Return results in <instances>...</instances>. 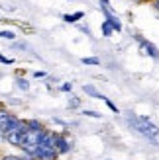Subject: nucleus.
Masks as SVG:
<instances>
[{
  "mask_svg": "<svg viewBox=\"0 0 159 160\" xmlns=\"http://www.w3.org/2000/svg\"><path fill=\"white\" fill-rule=\"evenodd\" d=\"M39 139H41V133L39 131H28V133H24V137L20 141V148H22V152L30 156V158H34L36 152H37V148H39Z\"/></svg>",
  "mask_w": 159,
  "mask_h": 160,
  "instance_id": "2",
  "label": "nucleus"
},
{
  "mask_svg": "<svg viewBox=\"0 0 159 160\" xmlns=\"http://www.w3.org/2000/svg\"><path fill=\"white\" fill-rule=\"evenodd\" d=\"M81 62H83V65H86V67H98L100 65V59L98 57H83Z\"/></svg>",
  "mask_w": 159,
  "mask_h": 160,
  "instance_id": "11",
  "label": "nucleus"
},
{
  "mask_svg": "<svg viewBox=\"0 0 159 160\" xmlns=\"http://www.w3.org/2000/svg\"><path fill=\"white\" fill-rule=\"evenodd\" d=\"M16 84H18V88H20V90H24V92H28V90H30V82H28L26 78H22V76L16 78Z\"/></svg>",
  "mask_w": 159,
  "mask_h": 160,
  "instance_id": "13",
  "label": "nucleus"
},
{
  "mask_svg": "<svg viewBox=\"0 0 159 160\" xmlns=\"http://www.w3.org/2000/svg\"><path fill=\"white\" fill-rule=\"evenodd\" d=\"M55 148L59 154H69L73 148V142L67 139V133H55Z\"/></svg>",
  "mask_w": 159,
  "mask_h": 160,
  "instance_id": "3",
  "label": "nucleus"
},
{
  "mask_svg": "<svg viewBox=\"0 0 159 160\" xmlns=\"http://www.w3.org/2000/svg\"><path fill=\"white\" fill-rule=\"evenodd\" d=\"M34 158H36V160H57V158H59V152H57V148H45V147H39Z\"/></svg>",
  "mask_w": 159,
  "mask_h": 160,
  "instance_id": "5",
  "label": "nucleus"
},
{
  "mask_svg": "<svg viewBox=\"0 0 159 160\" xmlns=\"http://www.w3.org/2000/svg\"><path fill=\"white\" fill-rule=\"evenodd\" d=\"M83 115H85V117H92V119H102V113H98V111H92V109H85Z\"/></svg>",
  "mask_w": 159,
  "mask_h": 160,
  "instance_id": "14",
  "label": "nucleus"
},
{
  "mask_svg": "<svg viewBox=\"0 0 159 160\" xmlns=\"http://www.w3.org/2000/svg\"><path fill=\"white\" fill-rule=\"evenodd\" d=\"M0 39H16V33L14 31H10V29H4V31H0Z\"/></svg>",
  "mask_w": 159,
  "mask_h": 160,
  "instance_id": "15",
  "label": "nucleus"
},
{
  "mask_svg": "<svg viewBox=\"0 0 159 160\" xmlns=\"http://www.w3.org/2000/svg\"><path fill=\"white\" fill-rule=\"evenodd\" d=\"M83 12H75V14H63V22H67V23H75L79 20H83Z\"/></svg>",
  "mask_w": 159,
  "mask_h": 160,
  "instance_id": "10",
  "label": "nucleus"
},
{
  "mask_svg": "<svg viewBox=\"0 0 159 160\" xmlns=\"http://www.w3.org/2000/svg\"><path fill=\"white\" fill-rule=\"evenodd\" d=\"M102 14H104V20L110 23V26L114 28V31H122V22H120V18L114 14V12H110V10H104L102 8Z\"/></svg>",
  "mask_w": 159,
  "mask_h": 160,
  "instance_id": "6",
  "label": "nucleus"
},
{
  "mask_svg": "<svg viewBox=\"0 0 159 160\" xmlns=\"http://www.w3.org/2000/svg\"><path fill=\"white\" fill-rule=\"evenodd\" d=\"M69 2H73V0H69Z\"/></svg>",
  "mask_w": 159,
  "mask_h": 160,
  "instance_id": "22",
  "label": "nucleus"
},
{
  "mask_svg": "<svg viewBox=\"0 0 159 160\" xmlns=\"http://www.w3.org/2000/svg\"><path fill=\"white\" fill-rule=\"evenodd\" d=\"M83 90H85L86 96H90V98H96V100H102V102L106 100V96H104V94H100L92 84H85V86H83Z\"/></svg>",
  "mask_w": 159,
  "mask_h": 160,
  "instance_id": "7",
  "label": "nucleus"
},
{
  "mask_svg": "<svg viewBox=\"0 0 159 160\" xmlns=\"http://www.w3.org/2000/svg\"><path fill=\"white\" fill-rule=\"evenodd\" d=\"M12 119V113L8 109H4V108H0V133L4 135V131H6V125H8V121Z\"/></svg>",
  "mask_w": 159,
  "mask_h": 160,
  "instance_id": "8",
  "label": "nucleus"
},
{
  "mask_svg": "<svg viewBox=\"0 0 159 160\" xmlns=\"http://www.w3.org/2000/svg\"><path fill=\"white\" fill-rule=\"evenodd\" d=\"M136 41L140 43V49L144 51L147 57H151V59H159V49L151 43V41H147V39H144L141 35H138L136 33Z\"/></svg>",
  "mask_w": 159,
  "mask_h": 160,
  "instance_id": "4",
  "label": "nucleus"
},
{
  "mask_svg": "<svg viewBox=\"0 0 159 160\" xmlns=\"http://www.w3.org/2000/svg\"><path fill=\"white\" fill-rule=\"evenodd\" d=\"M0 62H2V65H12L14 59H8V57H4V55H0Z\"/></svg>",
  "mask_w": 159,
  "mask_h": 160,
  "instance_id": "18",
  "label": "nucleus"
},
{
  "mask_svg": "<svg viewBox=\"0 0 159 160\" xmlns=\"http://www.w3.org/2000/svg\"><path fill=\"white\" fill-rule=\"evenodd\" d=\"M34 76H36V78H43V76H45V72H41V70H36Z\"/></svg>",
  "mask_w": 159,
  "mask_h": 160,
  "instance_id": "20",
  "label": "nucleus"
},
{
  "mask_svg": "<svg viewBox=\"0 0 159 160\" xmlns=\"http://www.w3.org/2000/svg\"><path fill=\"white\" fill-rule=\"evenodd\" d=\"M26 121H28V129L30 131H39V133L45 131V127H43V123L39 121V119H26Z\"/></svg>",
  "mask_w": 159,
  "mask_h": 160,
  "instance_id": "9",
  "label": "nucleus"
},
{
  "mask_svg": "<svg viewBox=\"0 0 159 160\" xmlns=\"http://www.w3.org/2000/svg\"><path fill=\"white\" fill-rule=\"evenodd\" d=\"M112 33H114V28L104 20V22H102V35H104V37H110Z\"/></svg>",
  "mask_w": 159,
  "mask_h": 160,
  "instance_id": "12",
  "label": "nucleus"
},
{
  "mask_svg": "<svg viewBox=\"0 0 159 160\" xmlns=\"http://www.w3.org/2000/svg\"><path fill=\"white\" fill-rule=\"evenodd\" d=\"M61 90H63V92H71V90H73V84H69V82H65V84L61 86Z\"/></svg>",
  "mask_w": 159,
  "mask_h": 160,
  "instance_id": "19",
  "label": "nucleus"
},
{
  "mask_svg": "<svg viewBox=\"0 0 159 160\" xmlns=\"http://www.w3.org/2000/svg\"><path fill=\"white\" fill-rule=\"evenodd\" d=\"M67 106H69L71 109H77L79 106H81V100H79V98H69V103H67Z\"/></svg>",
  "mask_w": 159,
  "mask_h": 160,
  "instance_id": "16",
  "label": "nucleus"
},
{
  "mask_svg": "<svg viewBox=\"0 0 159 160\" xmlns=\"http://www.w3.org/2000/svg\"><path fill=\"white\" fill-rule=\"evenodd\" d=\"M104 103H106V106H108V109H110V111H112V113H120V109H118V108H116V106H114V103H112V102H110L108 98L104 100Z\"/></svg>",
  "mask_w": 159,
  "mask_h": 160,
  "instance_id": "17",
  "label": "nucleus"
},
{
  "mask_svg": "<svg viewBox=\"0 0 159 160\" xmlns=\"http://www.w3.org/2000/svg\"><path fill=\"white\" fill-rule=\"evenodd\" d=\"M151 4H153V8H155V10L159 12V0H153V2H151Z\"/></svg>",
  "mask_w": 159,
  "mask_h": 160,
  "instance_id": "21",
  "label": "nucleus"
},
{
  "mask_svg": "<svg viewBox=\"0 0 159 160\" xmlns=\"http://www.w3.org/2000/svg\"><path fill=\"white\" fill-rule=\"evenodd\" d=\"M126 123L136 133H140L141 137H145L149 141H155L159 137V127L145 115H136V113H128L126 115Z\"/></svg>",
  "mask_w": 159,
  "mask_h": 160,
  "instance_id": "1",
  "label": "nucleus"
}]
</instances>
